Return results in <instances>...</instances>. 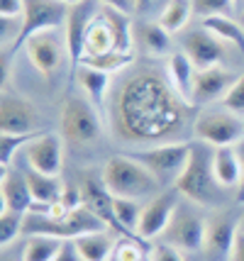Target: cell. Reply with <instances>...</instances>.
Masks as SVG:
<instances>
[{"instance_id":"cell-27","label":"cell","mask_w":244,"mask_h":261,"mask_svg":"<svg viewBox=\"0 0 244 261\" xmlns=\"http://www.w3.org/2000/svg\"><path fill=\"white\" fill-rule=\"evenodd\" d=\"M66 239L49 234H30L22 247V261H54Z\"/></svg>"},{"instance_id":"cell-18","label":"cell","mask_w":244,"mask_h":261,"mask_svg":"<svg viewBox=\"0 0 244 261\" xmlns=\"http://www.w3.org/2000/svg\"><path fill=\"white\" fill-rule=\"evenodd\" d=\"M0 198H3V210H15V213H30L32 210V191L24 171L8 166L3 169V178H0Z\"/></svg>"},{"instance_id":"cell-38","label":"cell","mask_w":244,"mask_h":261,"mask_svg":"<svg viewBox=\"0 0 244 261\" xmlns=\"http://www.w3.org/2000/svg\"><path fill=\"white\" fill-rule=\"evenodd\" d=\"M103 8H113V10H120V12H127V15H132V12H137V3L134 0H98Z\"/></svg>"},{"instance_id":"cell-40","label":"cell","mask_w":244,"mask_h":261,"mask_svg":"<svg viewBox=\"0 0 244 261\" xmlns=\"http://www.w3.org/2000/svg\"><path fill=\"white\" fill-rule=\"evenodd\" d=\"M237 151H239V159H242V186H239V191H237V200L244 205V139L237 144Z\"/></svg>"},{"instance_id":"cell-32","label":"cell","mask_w":244,"mask_h":261,"mask_svg":"<svg viewBox=\"0 0 244 261\" xmlns=\"http://www.w3.org/2000/svg\"><path fill=\"white\" fill-rule=\"evenodd\" d=\"M37 135H8V132H0V166L8 169L12 166V159L17 151H24V147L35 139Z\"/></svg>"},{"instance_id":"cell-33","label":"cell","mask_w":244,"mask_h":261,"mask_svg":"<svg viewBox=\"0 0 244 261\" xmlns=\"http://www.w3.org/2000/svg\"><path fill=\"white\" fill-rule=\"evenodd\" d=\"M193 3V15L198 17H215V15H230L237 5V0H191Z\"/></svg>"},{"instance_id":"cell-23","label":"cell","mask_w":244,"mask_h":261,"mask_svg":"<svg viewBox=\"0 0 244 261\" xmlns=\"http://www.w3.org/2000/svg\"><path fill=\"white\" fill-rule=\"evenodd\" d=\"M134 44L149 57H169L174 51L171 32L164 30L159 22H142L134 30Z\"/></svg>"},{"instance_id":"cell-3","label":"cell","mask_w":244,"mask_h":261,"mask_svg":"<svg viewBox=\"0 0 244 261\" xmlns=\"http://www.w3.org/2000/svg\"><path fill=\"white\" fill-rule=\"evenodd\" d=\"M100 178L107 186V191L115 198H134V200H144V198H154L159 193L161 183L151 173L144 164L134 159L132 154H117L105 161Z\"/></svg>"},{"instance_id":"cell-42","label":"cell","mask_w":244,"mask_h":261,"mask_svg":"<svg viewBox=\"0 0 244 261\" xmlns=\"http://www.w3.org/2000/svg\"><path fill=\"white\" fill-rule=\"evenodd\" d=\"M0 261H22V256H8V251H3Z\"/></svg>"},{"instance_id":"cell-30","label":"cell","mask_w":244,"mask_h":261,"mask_svg":"<svg viewBox=\"0 0 244 261\" xmlns=\"http://www.w3.org/2000/svg\"><path fill=\"white\" fill-rule=\"evenodd\" d=\"M81 64L86 66H93L98 71H105V73H122L125 68H129L134 64V54L132 51H120V49H113L107 54H100V57H91V59H83Z\"/></svg>"},{"instance_id":"cell-35","label":"cell","mask_w":244,"mask_h":261,"mask_svg":"<svg viewBox=\"0 0 244 261\" xmlns=\"http://www.w3.org/2000/svg\"><path fill=\"white\" fill-rule=\"evenodd\" d=\"M149 261H183V254H181V249H176L174 244H166L159 239L156 244H151Z\"/></svg>"},{"instance_id":"cell-5","label":"cell","mask_w":244,"mask_h":261,"mask_svg":"<svg viewBox=\"0 0 244 261\" xmlns=\"http://www.w3.org/2000/svg\"><path fill=\"white\" fill-rule=\"evenodd\" d=\"M193 132L210 147H237L244 139V120L227 108H210L196 117Z\"/></svg>"},{"instance_id":"cell-12","label":"cell","mask_w":244,"mask_h":261,"mask_svg":"<svg viewBox=\"0 0 244 261\" xmlns=\"http://www.w3.org/2000/svg\"><path fill=\"white\" fill-rule=\"evenodd\" d=\"M178 191L171 188V191H161L154 198H149L144 203V210H142V220H140V237H144L147 242L149 239H159L166 232V227L171 225L176 210H178Z\"/></svg>"},{"instance_id":"cell-36","label":"cell","mask_w":244,"mask_h":261,"mask_svg":"<svg viewBox=\"0 0 244 261\" xmlns=\"http://www.w3.org/2000/svg\"><path fill=\"white\" fill-rule=\"evenodd\" d=\"M24 0H0V17L8 20H22Z\"/></svg>"},{"instance_id":"cell-20","label":"cell","mask_w":244,"mask_h":261,"mask_svg":"<svg viewBox=\"0 0 244 261\" xmlns=\"http://www.w3.org/2000/svg\"><path fill=\"white\" fill-rule=\"evenodd\" d=\"M212 171L222 188H237L242 186V159L237 147H215L212 151Z\"/></svg>"},{"instance_id":"cell-28","label":"cell","mask_w":244,"mask_h":261,"mask_svg":"<svg viewBox=\"0 0 244 261\" xmlns=\"http://www.w3.org/2000/svg\"><path fill=\"white\" fill-rule=\"evenodd\" d=\"M191 15H193V3L191 0H166V5L161 8L156 22L161 24L164 30L176 34L188 24Z\"/></svg>"},{"instance_id":"cell-43","label":"cell","mask_w":244,"mask_h":261,"mask_svg":"<svg viewBox=\"0 0 244 261\" xmlns=\"http://www.w3.org/2000/svg\"><path fill=\"white\" fill-rule=\"evenodd\" d=\"M59 3H64V5H69V8H73V5H78V3H83V0H59Z\"/></svg>"},{"instance_id":"cell-24","label":"cell","mask_w":244,"mask_h":261,"mask_svg":"<svg viewBox=\"0 0 244 261\" xmlns=\"http://www.w3.org/2000/svg\"><path fill=\"white\" fill-rule=\"evenodd\" d=\"M73 81H78L81 91L86 93V98L93 102L95 108H103L105 98H107V91H110V73L81 64V66L76 68V73H73Z\"/></svg>"},{"instance_id":"cell-26","label":"cell","mask_w":244,"mask_h":261,"mask_svg":"<svg viewBox=\"0 0 244 261\" xmlns=\"http://www.w3.org/2000/svg\"><path fill=\"white\" fill-rule=\"evenodd\" d=\"M203 27L212 32L215 37H220L222 42H227L234 46V51H239L244 57V24L232 20L230 15H215V17H205Z\"/></svg>"},{"instance_id":"cell-8","label":"cell","mask_w":244,"mask_h":261,"mask_svg":"<svg viewBox=\"0 0 244 261\" xmlns=\"http://www.w3.org/2000/svg\"><path fill=\"white\" fill-rule=\"evenodd\" d=\"M22 49L30 64L44 79H51L54 73H59L64 61L69 59V46H66V37H61V30H47V32L35 34L24 42Z\"/></svg>"},{"instance_id":"cell-39","label":"cell","mask_w":244,"mask_h":261,"mask_svg":"<svg viewBox=\"0 0 244 261\" xmlns=\"http://www.w3.org/2000/svg\"><path fill=\"white\" fill-rule=\"evenodd\" d=\"M230 261H244V229L239 227L237 237H234V247L230 254Z\"/></svg>"},{"instance_id":"cell-6","label":"cell","mask_w":244,"mask_h":261,"mask_svg":"<svg viewBox=\"0 0 244 261\" xmlns=\"http://www.w3.org/2000/svg\"><path fill=\"white\" fill-rule=\"evenodd\" d=\"M134 159L144 164L147 169L159 178L161 186L174 183L181 178V173L186 171V164L191 159V144L186 142H166V144H156V147L142 149V151H129Z\"/></svg>"},{"instance_id":"cell-19","label":"cell","mask_w":244,"mask_h":261,"mask_svg":"<svg viewBox=\"0 0 244 261\" xmlns=\"http://www.w3.org/2000/svg\"><path fill=\"white\" fill-rule=\"evenodd\" d=\"M196 76L198 68L196 64L188 59V54L181 49V51H171L166 57V79L174 86V91L193 105V88H196Z\"/></svg>"},{"instance_id":"cell-7","label":"cell","mask_w":244,"mask_h":261,"mask_svg":"<svg viewBox=\"0 0 244 261\" xmlns=\"http://www.w3.org/2000/svg\"><path fill=\"white\" fill-rule=\"evenodd\" d=\"M69 5L59 0H24L22 30L17 34V42L10 49V54L24 46V42L35 34L47 32V30H64V24L69 20Z\"/></svg>"},{"instance_id":"cell-14","label":"cell","mask_w":244,"mask_h":261,"mask_svg":"<svg viewBox=\"0 0 244 261\" xmlns=\"http://www.w3.org/2000/svg\"><path fill=\"white\" fill-rule=\"evenodd\" d=\"M237 232H239V222H234L232 215L220 213V215L208 217V222H205V239H203L205 256L210 261H230Z\"/></svg>"},{"instance_id":"cell-41","label":"cell","mask_w":244,"mask_h":261,"mask_svg":"<svg viewBox=\"0 0 244 261\" xmlns=\"http://www.w3.org/2000/svg\"><path fill=\"white\" fill-rule=\"evenodd\" d=\"M134 3H137V12H149V10H154V5L159 0H134Z\"/></svg>"},{"instance_id":"cell-22","label":"cell","mask_w":244,"mask_h":261,"mask_svg":"<svg viewBox=\"0 0 244 261\" xmlns=\"http://www.w3.org/2000/svg\"><path fill=\"white\" fill-rule=\"evenodd\" d=\"M115 242L117 237L110 232V227L86 232V234L73 239V244H76V249H78L83 261H107L113 256Z\"/></svg>"},{"instance_id":"cell-17","label":"cell","mask_w":244,"mask_h":261,"mask_svg":"<svg viewBox=\"0 0 244 261\" xmlns=\"http://www.w3.org/2000/svg\"><path fill=\"white\" fill-rule=\"evenodd\" d=\"M183 51L188 54V59L196 64V68H210V66H220L222 59H225V46H222V39L215 37L212 32H208L203 24L198 30H191V32L183 37Z\"/></svg>"},{"instance_id":"cell-1","label":"cell","mask_w":244,"mask_h":261,"mask_svg":"<svg viewBox=\"0 0 244 261\" xmlns=\"http://www.w3.org/2000/svg\"><path fill=\"white\" fill-rule=\"evenodd\" d=\"M193 105L183 100L166 76L144 68L129 76L113 100V125L125 142H161L186 125Z\"/></svg>"},{"instance_id":"cell-16","label":"cell","mask_w":244,"mask_h":261,"mask_svg":"<svg viewBox=\"0 0 244 261\" xmlns=\"http://www.w3.org/2000/svg\"><path fill=\"white\" fill-rule=\"evenodd\" d=\"M237 73L230 68L210 66V68H198L196 76V88H193V105H212V102H222L227 91L234 86Z\"/></svg>"},{"instance_id":"cell-31","label":"cell","mask_w":244,"mask_h":261,"mask_svg":"<svg viewBox=\"0 0 244 261\" xmlns=\"http://www.w3.org/2000/svg\"><path fill=\"white\" fill-rule=\"evenodd\" d=\"M24 234V213L15 210H3L0 213V247L8 249L15 239Z\"/></svg>"},{"instance_id":"cell-4","label":"cell","mask_w":244,"mask_h":261,"mask_svg":"<svg viewBox=\"0 0 244 261\" xmlns=\"http://www.w3.org/2000/svg\"><path fill=\"white\" fill-rule=\"evenodd\" d=\"M59 125H61V137L78 147L93 144L103 135V125L95 113V105L88 98H78V95H69L64 100L59 113Z\"/></svg>"},{"instance_id":"cell-9","label":"cell","mask_w":244,"mask_h":261,"mask_svg":"<svg viewBox=\"0 0 244 261\" xmlns=\"http://www.w3.org/2000/svg\"><path fill=\"white\" fill-rule=\"evenodd\" d=\"M42 125V117L32 102L15 95L12 91H3L0 95V132L8 135H42L37 132Z\"/></svg>"},{"instance_id":"cell-21","label":"cell","mask_w":244,"mask_h":261,"mask_svg":"<svg viewBox=\"0 0 244 261\" xmlns=\"http://www.w3.org/2000/svg\"><path fill=\"white\" fill-rule=\"evenodd\" d=\"M117 49V39H115V30L107 20V15L103 10L95 15V20L91 22L88 32H86V46H83V59L91 57H100Z\"/></svg>"},{"instance_id":"cell-29","label":"cell","mask_w":244,"mask_h":261,"mask_svg":"<svg viewBox=\"0 0 244 261\" xmlns=\"http://www.w3.org/2000/svg\"><path fill=\"white\" fill-rule=\"evenodd\" d=\"M149 244L144 237H117L107 261H149Z\"/></svg>"},{"instance_id":"cell-37","label":"cell","mask_w":244,"mask_h":261,"mask_svg":"<svg viewBox=\"0 0 244 261\" xmlns=\"http://www.w3.org/2000/svg\"><path fill=\"white\" fill-rule=\"evenodd\" d=\"M54 261H83L78 249H76V244H73V239H66V242H64V247H61V251L54 256Z\"/></svg>"},{"instance_id":"cell-11","label":"cell","mask_w":244,"mask_h":261,"mask_svg":"<svg viewBox=\"0 0 244 261\" xmlns=\"http://www.w3.org/2000/svg\"><path fill=\"white\" fill-rule=\"evenodd\" d=\"M205 222H208V220L200 217L196 210L178 205L171 225L166 227V232H164L159 239L166 242V244H174L176 249H181V251H198V249H203Z\"/></svg>"},{"instance_id":"cell-2","label":"cell","mask_w":244,"mask_h":261,"mask_svg":"<svg viewBox=\"0 0 244 261\" xmlns=\"http://www.w3.org/2000/svg\"><path fill=\"white\" fill-rule=\"evenodd\" d=\"M212 151L215 147H210L200 139L196 144H191V159L186 164V171L181 173V178L174 186L181 193V198L200 207H212L220 200L222 186L218 183L215 171H212Z\"/></svg>"},{"instance_id":"cell-34","label":"cell","mask_w":244,"mask_h":261,"mask_svg":"<svg viewBox=\"0 0 244 261\" xmlns=\"http://www.w3.org/2000/svg\"><path fill=\"white\" fill-rule=\"evenodd\" d=\"M222 108H227L230 113H234L237 117L244 120V73L237 76L234 86L227 91V95L222 98Z\"/></svg>"},{"instance_id":"cell-44","label":"cell","mask_w":244,"mask_h":261,"mask_svg":"<svg viewBox=\"0 0 244 261\" xmlns=\"http://www.w3.org/2000/svg\"><path fill=\"white\" fill-rule=\"evenodd\" d=\"M239 227H242V229H244V215H242V220H239Z\"/></svg>"},{"instance_id":"cell-10","label":"cell","mask_w":244,"mask_h":261,"mask_svg":"<svg viewBox=\"0 0 244 261\" xmlns=\"http://www.w3.org/2000/svg\"><path fill=\"white\" fill-rule=\"evenodd\" d=\"M103 10L98 0H83L78 5H73L69 10V20L64 24V37H66V46H69V64H71V76L76 73V68L83 61V46H86V32L95 15Z\"/></svg>"},{"instance_id":"cell-13","label":"cell","mask_w":244,"mask_h":261,"mask_svg":"<svg viewBox=\"0 0 244 261\" xmlns=\"http://www.w3.org/2000/svg\"><path fill=\"white\" fill-rule=\"evenodd\" d=\"M24 159L30 169L49 173V176H59L64 166V137L54 135V132L37 135L24 147Z\"/></svg>"},{"instance_id":"cell-45","label":"cell","mask_w":244,"mask_h":261,"mask_svg":"<svg viewBox=\"0 0 244 261\" xmlns=\"http://www.w3.org/2000/svg\"><path fill=\"white\" fill-rule=\"evenodd\" d=\"M239 17H242V24H244V8H242V15H239Z\"/></svg>"},{"instance_id":"cell-15","label":"cell","mask_w":244,"mask_h":261,"mask_svg":"<svg viewBox=\"0 0 244 261\" xmlns=\"http://www.w3.org/2000/svg\"><path fill=\"white\" fill-rule=\"evenodd\" d=\"M81 193H83V205L103 222L105 227L115 229V232H120V237H125V232H122L120 222H117V215H115V195L107 191L103 178L86 176L81 183Z\"/></svg>"},{"instance_id":"cell-25","label":"cell","mask_w":244,"mask_h":261,"mask_svg":"<svg viewBox=\"0 0 244 261\" xmlns=\"http://www.w3.org/2000/svg\"><path fill=\"white\" fill-rule=\"evenodd\" d=\"M24 176H27V183H30L35 205H54L61 198L64 183L59 181V176H49V173L35 171V169H30V166L24 171Z\"/></svg>"}]
</instances>
